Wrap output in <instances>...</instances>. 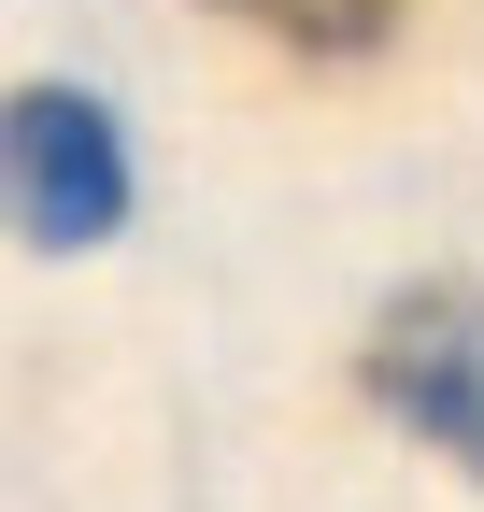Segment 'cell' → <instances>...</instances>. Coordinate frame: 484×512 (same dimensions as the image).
Here are the masks:
<instances>
[{"label":"cell","instance_id":"obj_3","mask_svg":"<svg viewBox=\"0 0 484 512\" xmlns=\"http://www.w3.org/2000/svg\"><path fill=\"white\" fill-rule=\"evenodd\" d=\"M214 15H242L257 43H299V57H371L399 29V0H214Z\"/></svg>","mask_w":484,"mask_h":512},{"label":"cell","instance_id":"obj_1","mask_svg":"<svg viewBox=\"0 0 484 512\" xmlns=\"http://www.w3.org/2000/svg\"><path fill=\"white\" fill-rule=\"evenodd\" d=\"M15 228L43 256H86L129 228V128H114L86 86H15Z\"/></svg>","mask_w":484,"mask_h":512},{"label":"cell","instance_id":"obj_2","mask_svg":"<svg viewBox=\"0 0 484 512\" xmlns=\"http://www.w3.org/2000/svg\"><path fill=\"white\" fill-rule=\"evenodd\" d=\"M371 399L413 427V441H442L456 470H484V299L470 285H399L371 313Z\"/></svg>","mask_w":484,"mask_h":512}]
</instances>
